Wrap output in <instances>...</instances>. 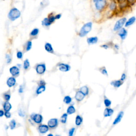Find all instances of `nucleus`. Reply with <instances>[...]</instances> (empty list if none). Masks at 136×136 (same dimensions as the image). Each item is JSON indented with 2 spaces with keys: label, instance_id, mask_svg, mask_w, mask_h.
Returning a JSON list of instances; mask_svg holds the SVG:
<instances>
[{
  "label": "nucleus",
  "instance_id": "1",
  "mask_svg": "<svg viewBox=\"0 0 136 136\" xmlns=\"http://www.w3.org/2000/svg\"><path fill=\"white\" fill-rule=\"evenodd\" d=\"M21 16V12L18 9L12 8L8 13V18L11 21H14L18 19Z\"/></svg>",
  "mask_w": 136,
  "mask_h": 136
},
{
  "label": "nucleus",
  "instance_id": "2",
  "mask_svg": "<svg viewBox=\"0 0 136 136\" xmlns=\"http://www.w3.org/2000/svg\"><path fill=\"white\" fill-rule=\"evenodd\" d=\"M92 22H88L83 26L79 32V36L80 37L85 36L88 33H89L92 30Z\"/></svg>",
  "mask_w": 136,
  "mask_h": 136
},
{
  "label": "nucleus",
  "instance_id": "3",
  "mask_svg": "<svg viewBox=\"0 0 136 136\" xmlns=\"http://www.w3.org/2000/svg\"><path fill=\"white\" fill-rule=\"evenodd\" d=\"M127 20V19L126 17L121 18L119 20L116 21L115 25H114L113 30L114 31H118L120 29H121L126 24V22Z\"/></svg>",
  "mask_w": 136,
  "mask_h": 136
},
{
  "label": "nucleus",
  "instance_id": "4",
  "mask_svg": "<svg viewBox=\"0 0 136 136\" xmlns=\"http://www.w3.org/2000/svg\"><path fill=\"white\" fill-rule=\"evenodd\" d=\"M107 0H97L95 2V8L97 10L102 11L107 5Z\"/></svg>",
  "mask_w": 136,
  "mask_h": 136
},
{
  "label": "nucleus",
  "instance_id": "5",
  "mask_svg": "<svg viewBox=\"0 0 136 136\" xmlns=\"http://www.w3.org/2000/svg\"><path fill=\"white\" fill-rule=\"evenodd\" d=\"M31 118L36 123H40L43 121V116L39 114H32L31 115Z\"/></svg>",
  "mask_w": 136,
  "mask_h": 136
},
{
  "label": "nucleus",
  "instance_id": "6",
  "mask_svg": "<svg viewBox=\"0 0 136 136\" xmlns=\"http://www.w3.org/2000/svg\"><path fill=\"white\" fill-rule=\"evenodd\" d=\"M36 72L39 75H42L46 71V66L45 64H39L36 67Z\"/></svg>",
  "mask_w": 136,
  "mask_h": 136
},
{
  "label": "nucleus",
  "instance_id": "7",
  "mask_svg": "<svg viewBox=\"0 0 136 136\" xmlns=\"http://www.w3.org/2000/svg\"><path fill=\"white\" fill-rule=\"evenodd\" d=\"M127 34H128V31L124 28H122L118 31V35L120 37L122 40H124L126 38Z\"/></svg>",
  "mask_w": 136,
  "mask_h": 136
},
{
  "label": "nucleus",
  "instance_id": "8",
  "mask_svg": "<svg viewBox=\"0 0 136 136\" xmlns=\"http://www.w3.org/2000/svg\"><path fill=\"white\" fill-rule=\"evenodd\" d=\"M58 124V120L57 118H52L48 122V126L49 128H55Z\"/></svg>",
  "mask_w": 136,
  "mask_h": 136
},
{
  "label": "nucleus",
  "instance_id": "9",
  "mask_svg": "<svg viewBox=\"0 0 136 136\" xmlns=\"http://www.w3.org/2000/svg\"><path fill=\"white\" fill-rule=\"evenodd\" d=\"M136 21V17L135 16L131 17V18L128 19L127 20L126 24H125L124 26L126 27H128L131 26V25H132Z\"/></svg>",
  "mask_w": 136,
  "mask_h": 136
},
{
  "label": "nucleus",
  "instance_id": "10",
  "mask_svg": "<svg viewBox=\"0 0 136 136\" xmlns=\"http://www.w3.org/2000/svg\"><path fill=\"white\" fill-rule=\"evenodd\" d=\"M59 69L62 72H66L70 69V66L68 64L61 63L59 65Z\"/></svg>",
  "mask_w": 136,
  "mask_h": 136
},
{
  "label": "nucleus",
  "instance_id": "11",
  "mask_svg": "<svg viewBox=\"0 0 136 136\" xmlns=\"http://www.w3.org/2000/svg\"><path fill=\"white\" fill-rule=\"evenodd\" d=\"M85 95H84L83 92H82L80 90V91H78L77 92L76 94H75V100H76L78 102H80L82 100H83V99L85 97Z\"/></svg>",
  "mask_w": 136,
  "mask_h": 136
},
{
  "label": "nucleus",
  "instance_id": "12",
  "mask_svg": "<svg viewBox=\"0 0 136 136\" xmlns=\"http://www.w3.org/2000/svg\"><path fill=\"white\" fill-rule=\"evenodd\" d=\"M123 115H124L123 112V111L120 112V113H118V115L117 116V117L116 118L115 120L114 121L113 124H114V125H115V124H116L118 123H119V122L121 121L122 118H123Z\"/></svg>",
  "mask_w": 136,
  "mask_h": 136
},
{
  "label": "nucleus",
  "instance_id": "13",
  "mask_svg": "<svg viewBox=\"0 0 136 136\" xmlns=\"http://www.w3.org/2000/svg\"><path fill=\"white\" fill-rule=\"evenodd\" d=\"M48 126L46 125H41L38 127V130L41 133H45L48 131Z\"/></svg>",
  "mask_w": 136,
  "mask_h": 136
},
{
  "label": "nucleus",
  "instance_id": "14",
  "mask_svg": "<svg viewBox=\"0 0 136 136\" xmlns=\"http://www.w3.org/2000/svg\"><path fill=\"white\" fill-rule=\"evenodd\" d=\"M10 72L13 76H16V75H19V69L17 66H12L10 69Z\"/></svg>",
  "mask_w": 136,
  "mask_h": 136
},
{
  "label": "nucleus",
  "instance_id": "15",
  "mask_svg": "<svg viewBox=\"0 0 136 136\" xmlns=\"http://www.w3.org/2000/svg\"><path fill=\"white\" fill-rule=\"evenodd\" d=\"M123 83V81H122L120 79V80H114V81H112L111 84L112 86H114V87L118 88L122 85Z\"/></svg>",
  "mask_w": 136,
  "mask_h": 136
},
{
  "label": "nucleus",
  "instance_id": "16",
  "mask_svg": "<svg viewBox=\"0 0 136 136\" xmlns=\"http://www.w3.org/2000/svg\"><path fill=\"white\" fill-rule=\"evenodd\" d=\"M16 83V80L13 77H10L8 79L7 85L9 87H13Z\"/></svg>",
  "mask_w": 136,
  "mask_h": 136
},
{
  "label": "nucleus",
  "instance_id": "17",
  "mask_svg": "<svg viewBox=\"0 0 136 136\" xmlns=\"http://www.w3.org/2000/svg\"><path fill=\"white\" fill-rule=\"evenodd\" d=\"M114 113V111L112 109H108L106 108L104 112V116L105 117H107V116H111Z\"/></svg>",
  "mask_w": 136,
  "mask_h": 136
},
{
  "label": "nucleus",
  "instance_id": "18",
  "mask_svg": "<svg viewBox=\"0 0 136 136\" xmlns=\"http://www.w3.org/2000/svg\"><path fill=\"white\" fill-rule=\"evenodd\" d=\"M117 3L115 1H113L110 3L109 5V9L111 11H114L116 10V9H117Z\"/></svg>",
  "mask_w": 136,
  "mask_h": 136
},
{
  "label": "nucleus",
  "instance_id": "19",
  "mask_svg": "<svg viewBox=\"0 0 136 136\" xmlns=\"http://www.w3.org/2000/svg\"><path fill=\"white\" fill-rule=\"evenodd\" d=\"M45 50H46L47 52H48L49 53H53L54 52L52 46V45L51 44H49V43H47L45 44Z\"/></svg>",
  "mask_w": 136,
  "mask_h": 136
},
{
  "label": "nucleus",
  "instance_id": "20",
  "mask_svg": "<svg viewBox=\"0 0 136 136\" xmlns=\"http://www.w3.org/2000/svg\"><path fill=\"white\" fill-rule=\"evenodd\" d=\"M98 41V38L97 37H90L87 39V43L89 44H96Z\"/></svg>",
  "mask_w": 136,
  "mask_h": 136
},
{
  "label": "nucleus",
  "instance_id": "21",
  "mask_svg": "<svg viewBox=\"0 0 136 136\" xmlns=\"http://www.w3.org/2000/svg\"><path fill=\"white\" fill-rule=\"evenodd\" d=\"M3 108L5 111H9L11 109L12 106L11 105V104L8 102V101H6V102L4 103Z\"/></svg>",
  "mask_w": 136,
  "mask_h": 136
},
{
  "label": "nucleus",
  "instance_id": "22",
  "mask_svg": "<svg viewBox=\"0 0 136 136\" xmlns=\"http://www.w3.org/2000/svg\"><path fill=\"white\" fill-rule=\"evenodd\" d=\"M80 90L85 96L87 95L88 93H89V89H88L87 86H83V87H82L80 88Z\"/></svg>",
  "mask_w": 136,
  "mask_h": 136
},
{
  "label": "nucleus",
  "instance_id": "23",
  "mask_svg": "<svg viewBox=\"0 0 136 136\" xmlns=\"http://www.w3.org/2000/svg\"><path fill=\"white\" fill-rule=\"evenodd\" d=\"M42 25L43 26H46V27L49 26H50L52 23L51 22V21H49L48 18H45L44 20L42 21Z\"/></svg>",
  "mask_w": 136,
  "mask_h": 136
},
{
  "label": "nucleus",
  "instance_id": "24",
  "mask_svg": "<svg viewBox=\"0 0 136 136\" xmlns=\"http://www.w3.org/2000/svg\"><path fill=\"white\" fill-rule=\"evenodd\" d=\"M45 89H46V87H45V85H42L40 86L39 87H38L37 88V89L36 90V93L37 94H40L43 92H44Z\"/></svg>",
  "mask_w": 136,
  "mask_h": 136
},
{
  "label": "nucleus",
  "instance_id": "25",
  "mask_svg": "<svg viewBox=\"0 0 136 136\" xmlns=\"http://www.w3.org/2000/svg\"><path fill=\"white\" fill-rule=\"evenodd\" d=\"M82 122H83V118L80 115H77L75 118V124L79 126L81 124Z\"/></svg>",
  "mask_w": 136,
  "mask_h": 136
},
{
  "label": "nucleus",
  "instance_id": "26",
  "mask_svg": "<svg viewBox=\"0 0 136 136\" xmlns=\"http://www.w3.org/2000/svg\"><path fill=\"white\" fill-rule=\"evenodd\" d=\"M75 109L73 106H70L67 109V114H71L75 113Z\"/></svg>",
  "mask_w": 136,
  "mask_h": 136
},
{
  "label": "nucleus",
  "instance_id": "27",
  "mask_svg": "<svg viewBox=\"0 0 136 136\" xmlns=\"http://www.w3.org/2000/svg\"><path fill=\"white\" fill-rule=\"evenodd\" d=\"M68 114H63V115L61 118V122L62 123H66V119H67Z\"/></svg>",
  "mask_w": 136,
  "mask_h": 136
},
{
  "label": "nucleus",
  "instance_id": "28",
  "mask_svg": "<svg viewBox=\"0 0 136 136\" xmlns=\"http://www.w3.org/2000/svg\"><path fill=\"white\" fill-rule=\"evenodd\" d=\"M71 101H72V99H71V98L69 96H66L63 100L64 102L66 104H70L71 102Z\"/></svg>",
  "mask_w": 136,
  "mask_h": 136
},
{
  "label": "nucleus",
  "instance_id": "29",
  "mask_svg": "<svg viewBox=\"0 0 136 136\" xmlns=\"http://www.w3.org/2000/svg\"><path fill=\"white\" fill-rule=\"evenodd\" d=\"M30 66V63L28 61V60L27 59L26 60L24 61V63H23V68L25 69V70H27L29 68Z\"/></svg>",
  "mask_w": 136,
  "mask_h": 136
},
{
  "label": "nucleus",
  "instance_id": "30",
  "mask_svg": "<svg viewBox=\"0 0 136 136\" xmlns=\"http://www.w3.org/2000/svg\"><path fill=\"white\" fill-rule=\"evenodd\" d=\"M16 126V122L15 121V120H12L11 121V122H10V127L11 129H13L15 128V127Z\"/></svg>",
  "mask_w": 136,
  "mask_h": 136
},
{
  "label": "nucleus",
  "instance_id": "31",
  "mask_svg": "<svg viewBox=\"0 0 136 136\" xmlns=\"http://www.w3.org/2000/svg\"><path fill=\"white\" fill-rule=\"evenodd\" d=\"M38 33H39V29L37 28H35L31 31V35L32 36H35L38 34Z\"/></svg>",
  "mask_w": 136,
  "mask_h": 136
},
{
  "label": "nucleus",
  "instance_id": "32",
  "mask_svg": "<svg viewBox=\"0 0 136 136\" xmlns=\"http://www.w3.org/2000/svg\"><path fill=\"white\" fill-rule=\"evenodd\" d=\"M111 101L109 100V99H107V98H106L105 99V100H104V104H105V105L107 107H110V105H111Z\"/></svg>",
  "mask_w": 136,
  "mask_h": 136
},
{
  "label": "nucleus",
  "instance_id": "33",
  "mask_svg": "<svg viewBox=\"0 0 136 136\" xmlns=\"http://www.w3.org/2000/svg\"><path fill=\"white\" fill-rule=\"evenodd\" d=\"M31 46H32V43H31V41H29V42H28V43H27V47H26V50H27V51H29L30 49H31Z\"/></svg>",
  "mask_w": 136,
  "mask_h": 136
},
{
  "label": "nucleus",
  "instance_id": "34",
  "mask_svg": "<svg viewBox=\"0 0 136 136\" xmlns=\"http://www.w3.org/2000/svg\"><path fill=\"white\" fill-rule=\"evenodd\" d=\"M49 21H51V23H53L55 21V20H56V19H55V16H51L49 17Z\"/></svg>",
  "mask_w": 136,
  "mask_h": 136
},
{
  "label": "nucleus",
  "instance_id": "35",
  "mask_svg": "<svg viewBox=\"0 0 136 136\" xmlns=\"http://www.w3.org/2000/svg\"><path fill=\"white\" fill-rule=\"evenodd\" d=\"M127 1L128 2V3L130 5H133L136 2V0H127Z\"/></svg>",
  "mask_w": 136,
  "mask_h": 136
},
{
  "label": "nucleus",
  "instance_id": "36",
  "mask_svg": "<svg viewBox=\"0 0 136 136\" xmlns=\"http://www.w3.org/2000/svg\"><path fill=\"white\" fill-rule=\"evenodd\" d=\"M17 57L18 59H21L22 57V53L21 52H18V53L17 54Z\"/></svg>",
  "mask_w": 136,
  "mask_h": 136
},
{
  "label": "nucleus",
  "instance_id": "37",
  "mask_svg": "<svg viewBox=\"0 0 136 136\" xmlns=\"http://www.w3.org/2000/svg\"><path fill=\"white\" fill-rule=\"evenodd\" d=\"M6 60H7V63H10L11 61V58L10 55H8V54L6 55Z\"/></svg>",
  "mask_w": 136,
  "mask_h": 136
},
{
  "label": "nucleus",
  "instance_id": "38",
  "mask_svg": "<svg viewBox=\"0 0 136 136\" xmlns=\"http://www.w3.org/2000/svg\"><path fill=\"white\" fill-rule=\"evenodd\" d=\"M4 115H5L6 118H10L11 117V113H10L9 111H5Z\"/></svg>",
  "mask_w": 136,
  "mask_h": 136
},
{
  "label": "nucleus",
  "instance_id": "39",
  "mask_svg": "<svg viewBox=\"0 0 136 136\" xmlns=\"http://www.w3.org/2000/svg\"><path fill=\"white\" fill-rule=\"evenodd\" d=\"M75 128H72L70 130H69V136H72L73 135V133L75 132Z\"/></svg>",
  "mask_w": 136,
  "mask_h": 136
},
{
  "label": "nucleus",
  "instance_id": "40",
  "mask_svg": "<svg viewBox=\"0 0 136 136\" xmlns=\"http://www.w3.org/2000/svg\"><path fill=\"white\" fill-rule=\"evenodd\" d=\"M4 99H5V100L6 101H9L10 100V96L9 95H8V94H5V95H4Z\"/></svg>",
  "mask_w": 136,
  "mask_h": 136
},
{
  "label": "nucleus",
  "instance_id": "41",
  "mask_svg": "<svg viewBox=\"0 0 136 136\" xmlns=\"http://www.w3.org/2000/svg\"><path fill=\"white\" fill-rule=\"evenodd\" d=\"M126 79V73H123L121 75V80L122 81H124L125 80V79Z\"/></svg>",
  "mask_w": 136,
  "mask_h": 136
},
{
  "label": "nucleus",
  "instance_id": "42",
  "mask_svg": "<svg viewBox=\"0 0 136 136\" xmlns=\"http://www.w3.org/2000/svg\"><path fill=\"white\" fill-rule=\"evenodd\" d=\"M102 73L103 75H107V72L106 70L105 69H103L102 71Z\"/></svg>",
  "mask_w": 136,
  "mask_h": 136
},
{
  "label": "nucleus",
  "instance_id": "43",
  "mask_svg": "<svg viewBox=\"0 0 136 136\" xmlns=\"http://www.w3.org/2000/svg\"><path fill=\"white\" fill-rule=\"evenodd\" d=\"M55 19H59L61 18V14H57L56 16H55Z\"/></svg>",
  "mask_w": 136,
  "mask_h": 136
},
{
  "label": "nucleus",
  "instance_id": "44",
  "mask_svg": "<svg viewBox=\"0 0 136 136\" xmlns=\"http://www.w3.org/2000/svg\"><path fill=\"white\" fill-rule=\"evenodd\" d=\"M4 112L2 111V110H1V111H0V116L2 117V116L4 115Z\"/></svg>",
  "mask_w": 136,
  "mask_h": 136
},
{
  "label": "nucleus",
  "instance_id": "45",
  "mask_svg": "<svg viewBox=\"0 0 136 136\" xmlns=\"http://www.w3.org/2000/svg\"><path fill=\"white\" fill-rule=\"evenodd\" d=\"M40 86L45 85V82H44V81H43V80L40 81Z\"/></svg>",
  "mask_w": 136,
  "mask_h": 136
},
{
  "label": "nucleus",
  "instance_id": "46",
  "mask_svg": "<svg viewBox=\"0 0 136 136\" xmlns=\"http://www.w3.org/2000/svg\"><path fill=\"white\" fill-rule=\"evenodd\" d=\"M23 92V88H22V87H20V89H19V92L20 93H22V92Z\"/></svg>",
  "mask_w": 136,
  "mask_h": 136
},
{
  "label": "nucleus",
  "instance_id": "47",
  "mask_svg": "<svg viewBox=\"0 0 136 136\" xmlns=\"http://www.w3.org/2000/svg\"><path fill=\"white\" fill-rule=\"evenodd\" d=\"M116 1L118 2V3H121V2L126 1H127V0H116Z\"/></svg>",
  "mask_w": 136,
  "mask_h": 136
},
{
  "label": "nucleus",
  "instance_id": "48",
  "mask_svg": "<svg viewBox=\"0 0 136 136\" xmlns=\"http://www.w3.org/2000/svg\"><path fill=\"white\" fill-rule=\"evenodd\" d=\"M102 47H103V48H105V49H107V48H108V47H108L107 45H102Z\"/></svg>",
  "mask_w": 136,
  "mask_h": 136
},
{
  "label": "nucleus",
  "instance_id": "49",
  "mask_svg": "<svg viewBox=\"0 0 136 136\" xmlns=\"http://www.w3.org/2000/svg\"><path fill=\"white\" fill-rule=\"evenodd\" d=\"M97 1V0H93V2H94V3H95Z\"/></svg>",
  "mask_w": 136,
  "mask_h": 136
},
{
  "label": "nucleus",
  "instance_id": "50",
  "mask_svg": "<svg viewBox=\"0 0 136 136\" xmlns=\"http://www.w3.org/2000/svg\"><path fill=\"white\" fill-rule=\"evenodd\" d=\"M48 136H53V135H52V134H49V135H48Z\"/></svg>",
  "mask_w": 136,
  "mask_h": 136
}]
</instances>
